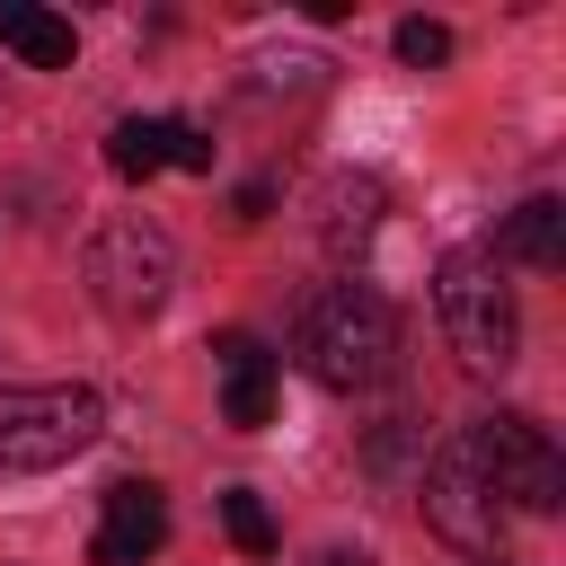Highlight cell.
Here are the masks:
<instances>
[{
    "instance_id": "cell-1",
    "label": "cell",
    "mask_w": 566,
    "mask_h": 566,
    "mask_svg": "<svg viewBox=\"0 0 566 566\" xmlns=\"http://www.w3.org/2000/svg\"><path fill=\"white\" fill-rule=\"evenodd\" d=\"M301 371L318 389H371L389 363H398V310L371 292V283H327L310 310H301V336H292Z\"/></svg>"
},
{
    "instance_id": "cell-2",
    "label": "cell",
    "mask_w": 566,
    "mask_h": 566,
    "mask_svg": "<svg viewBox=\"0 0 566 566\" xmlns=\"http://www.w3.org/2000/svg\"><path fill=\"white\" fill-rule=\"evenodd\" d=\"M433 318H442V336H451V354H460L469 371H504L513 345H522L513 283H504V265H495L486 248H451V256L433 265Z\"/></svg>"
},
{
    "instance_id": "cell-3",
    "label": "cell",
    "mask_w": 566,
    "mask_h": 566,
    "mask_svg": "<svg viewBox=\"0 0 566 566\" xmlns=\"http://www.w3.org/2000/svg\"><path fill=\"white\" fill-rule=\"evenodd\" d=\"M97 433H106V398L97 389H71V380H53V389H0V469L9 478L80 460Z\"/></svg>"
},
{
    "instance_id": "cell-4",
    "label": "cell",
    "mask_w": 566,
    "mask_h": 566,
    "mask_svg": "<svg viewBox=\"0 0 566 566\" xmlns=\"http://www.w3.org/2000/svg\"><path fill=\"white\" fill-rule=\"evenodd\" d=\"M168 283H177V239L159 221H142V212L97 221V239H88V292H97L106 318H150L168 301Z\"/></svg>"
},
{
    "instance_id": "cell-5",
    "label": "cell",
    "mask_w": 566,
    "mask_h": 566,
    "mask_svg": "<svg viewBox=\"0 0 566 566\" xmlns=\"http://www.w3.org/2000/svg\"><path fill=\"white\" fill-rule=\"evenodd\" d=\"M469 442H478V469H486L495 504L557 513V495H566V460H557V442H548L539 416H478Z\"/></svg>"
},
{
    "instance_id": "cell-6",
    "label": "cell",
    "mask_w": 566,
    "mask_h": 566,
    "mask_svg": "<svg viewBox=\"0 0 566 566\" xmlns=\"http://www.w3.org/2000/svg\"><path fill=\"white\" fill-rule=\"evenodd\" d=\"M424 522L460 548V557H495L504 548V504H495V486H486V469H478V442H469V424L433 451V469H424Z\"/></svg>"
},
{
    "instance_id": "cell-7",
    "label": "cell",
    "mask_w": 566,
    "mask_h": 566,
    "mask_svg": "<svg viewBox=\"0 0 566 566\" xmlns=\"http://www.w3.org/2000/svg\"><path fill=\"white\" fill-rule=\"evenodd\" d=\"M168 548V504L150 478H115L106 486V522L88 539V566H150Z\"/></svg>"
},
{
    "instance_id": "cell-8",
    "label": "cell",
    "mask_w": 566,
    "mask_h": 566,
    "mask_svg": "<svg viewBox=\"0 0 566 566\" xmlns=\"http://www.w3.org/2000/svg\"><path fill=\"white\" fill-rule=\"evenodd\" d=\"M310 203H318V248H327V256H354V248L380 230V212H389L380 177H354V168H327Z\"/></svg>"
},
{
    "instance_id": "cell-9",
    "label": "cell",
    "mask_w": 566,
    "mask_h": 566,
    "mask_svg": "<svg viewBox=\"0 0 566 566\" xmlns=\"http://www.w3.org/2000/svg\"><path fill=\"white\" fill-rule=\"evenodd\" d=\"M221 371H230V389H221V416L239 424V433H256L265 416H274V354H265V336H248V327H221Z\"/></svg>"
},
{
    "instance_id": "cell-10",
    "label": "cell",
    "mask_w": 566,
    "mask_h": 566,
    "mask_svg": "<svg viewBox=\"0 0 566 566\" xmlns=\"http://www.w3.org/2000/svg\"><path fill=\"white\" fill-rule=\"evenodd\" d=\"M486 256H504V265H531V274H557V265H566V203H557V195H531V203H513Z\"/></svg>"
},
{
    "instance_id": "cell-11",
    "label": "cell",
    "mask_w": 566,
    "mask_h": 566,
    "mask_svg": "<svg viewBox=\"0 0 566 566\" xmlns=\"http://www.w3.org/2000/svg\"><path fill=\"white\" fill-rule=\"evenodd\" d=\"M0 44H9L27 71H71V53H80L71 18H53V9H35V0H0Z\"/></svg>"
},
{
    "instance_id": "cell-12",
    "label": "cell",
    "mask_w": 566,
    "mask_h": 566,
    "mask_svg": "<svg viewBox=\"0 0 566 566\" xmlns=\"http://www.w3.org/2000/svg\"><path fill=\"white\" fill-rule=\"evenodd\" d=\"M106 168H115V177H159V168H168V124H159V115H124V124L106 133Z\"/></svg>"
},
{
    "instance_id": "cell-13",
    "label": "cell",
    "mask_w": 566,
    "mask_h": 566,
    "mask_svg": "<svg viewBox=\"0 0 566 566\" xmlns=\"http://www.w3.org/2000/svg\"><path fill=\"white\" fill-rule=\"evenodd\" d=\"M221 531L239 539V557H274V513H265L256 486H230L221 495Z\"/></svg>"
},
{
    "instance_id": "cell-14",
    "label": "cell",
    "mask_w": 566,
    "mask_h": 566,
    "mask_svg": "<svg viewBox=\"0 0 566 566\" xmlns=\"http://www.w3.org/2000/svg\"><path fill=\"white\" fill-rule=\"evenodd\" d=\"M398 62H416V71H424V62H451V27H442V18H407V27H398Z\"/></svg>"
},
{
    "instance_id": "cell-15",
    "label": "cell",
    "mask_w": 566,
    "mask_h": 566,
    "mask_svg": "<svg viewBox=\"0 0 566 566\" xmlns=\"http://www.w3.org/2000/svg\"><path fill=\"white\" fill-rule=\"evenodd\" d=\"M168 168H195V177H203V168H212V142H203L195 124H168Z\"/></svg>"
},
{
    "instance_id": "cell-16",
    "label": "cell",
    "mask_w": 566,
    "mask_h": 566,
    "mask_svg": "<svg viewBox=\"0 0 566 566\" xmlns=\"http://www.w3.org/2000/svg\"><path fill=\"white\" fill-rule=\"evenodd\" d=\"M318 566H363V557H345V548H336V557H318Z\"/></svg>"
},
{
    "instance_id": "cell-17",
    "label": "cell",
    "mask_w": 566,
    "mask_h": 566,
    "mask_svg": "<svg viewBox=\"0 0 566 566\" xmlns=\"http://www.w3.org/2000/svg\"><path fill=\"white\" fill-rule=\"evenodd\" d=\"M486 566H504V557H486Z\"/></svg>"
}]
</instances>
